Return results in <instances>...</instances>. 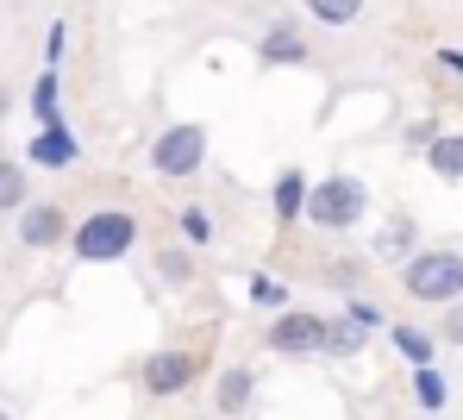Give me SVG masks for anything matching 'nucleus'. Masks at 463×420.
Listing matches in <instances>:
<instances>
[{
  "instance_id": "obj_22",
  "label": "nucleus",
  "mask_w": 463,
  "mask_h": 420,
  "mask_svg": "<svg viewBox=\"0 0 463 420\" xmlns=\"http://www.w3.org/2000/svg\"><path fill=\"white\" fill-rule=\"evenodd\" d=\"M364 327H351V320H345V314H338V320H332V351H338V358H345V351H364Z\"/></svg>"
},
{
  "instance_id": "obj_29",
  "label": "nucleus",
  "mask_w": 463,
  "mask_h": 420,
  "mask_svg": "<svg viewBox=\"0 0 463 420\" xmlns=\"http://www.w3.org/2000/svg\"><path fill=\"white\" fill-rule=\"evenodd\" d=\"M6 113H13V94H6V82H0V119H6Z\"/></svg>"
},
{
  "instance_id": "obj_11",
  "label": "nucleus",
  "mask_w": 463,
  "mask_h": 420,
  "mask_svg": "<svg viewBox=\"0 0 463 420\" xmlns=\"http://www.w3.org/2000/svg\"><path fill=\"white\" fill-rule=\"evenodd\" d=\"M257 57H263V63H307V44H301V32L282 19V25H269V32H263Z\"/></svg>"
},
{
  "instance_id": "obj_6",
  "label": "nucleus",
  "mask_w": 463,
  "mask_h": 420,
  "mask_svg": "<svg viewBox=\"0 0 463 420\" xmlns=\"http://www.w3.org/2000/svg\"><path fill=\"white\" fill-rule=\"evenodd\" d=\"M207 364L194 358V351H182V345H163V351H151L145 358V370H138V383H145V396H156V402H169V396H182L194 377H201Z\"/></svg>"
},
{
  "instance_id": "obj_10",
  "label": "nucleus",
  "mask_w": 463,
  "mask_h": 420,
  "mask_svg": "<svg viewBox=\"0 0 463 420\" xmlns=\"http://www.w3.org/2000/svg\"><path fill=\"white\" fill-rule=\"evenodd\" d=\"M250 396H257V370H250V364H226V370H220V389H213L220 415H244Z\"/></svg>"
},
{
  "instance_id": "obj_13",
  "label": "nucleus",
  "mask_w": 463,
  "mask_h": 420,
  "mask_svg": "<svg viewBox=\"0 0 463 420\" xmlns=\"http://www.w3.org/2000/svg\"><path fill=\"white\" fill-rule=\"evenodd\" d=\"M25 207H32V169L0 158V214H25Z\"/></svg>"
},
{
  "instance_id": "obj_30",
  "label": "nucleus",
  "mask_w": 463,
  "mask_h": 420,
  "mask_svg": "<svg viewBox=\"0 0 463 420\" xmlns=\"http://www.w3.org/2000/svg\"><path fill=\"white\" fill-rule=\"evenodd\" d=\"M0 420H6V415H0Z\"/></svg>"
},
{
  "instance_id": "obj_18",
  "label": "nucleus",
  "mask_w": 463,
  "mask_h": 420,
  "mask_svg": "<svg viewBox=\"0 0 463 420\" xmlns=\"http://www.w3.org/2000/svg\"><path fill=\"white\" fill-rule=\"evenodd\" d=\"M175 220H182V239H188V245H213V233H220V226H213V214H207L201 201H188Z\"/></svg>"
},
{
  "instance_id": "obj_26",
  "label": "nucleus",
  "mask_w": 463,
  "mask_h": 420,
  "mask_svg": "<svg viewBox=\"0 0 463 420\" xmlns=\"http://www.w3.org/2000/svg\"><path fill=\"white\" fill-rule=\"evenodd\" d=\"M326 276H332L338 289H357V276H364V263H357V257H338V263H332Z\"/></svg>"
},
{
  "instance_id": "obj_21",
  "label": "nucleus",
  "mask_w": 463,
  "mask_h": 420,
  "mask_svg": "<svg viewBox=\"0 0 463 420\" xmlns=\"http://www.w3.org/2000/svg\"><path fill=\"white\" fill-rule=\"evenodd\" d=\"M345 320H351V327H364V333H383V327H388L383 308H376V301H357V295L345 301Z\"/></svg>"
},
{
  "instance_id": "obj_3",
  "label": "nucleus",
  "mask_w": 463,
  "mask_h": 420,
  "mask_svg": "<svg viewBox=\"0 0 463 420\" xmlns=\"http://www.w3.org/2000/svg\"><path fill=\"white\" fill-rule=\"evenodd\" d=\"M401 289L413 301H432V308H458L463 301V252H420L401 263Z\"/></svg>"
},
{
  "instance_id": "obj_28",
  "label": "nucleus",
  "mask_w": 463,
  "mask_h": 420,
  "mask_svg": "<svg viewBox=\"0 0 463 420\" xmlns=\"http://www.w3.org/2000/svg\"><path fill=\"white\" fill-rule=\"evenodd\" d=\"M451 339H458V345H463V308H458V314H451Z\"/></svg>"
},
{
  "instance_id": "obj_17",
  "label": "nucleus",
  "mask_w": 463,
  "mask_h": 420,
  "mask_svg": "<svg viewBox=\"0 0 463 420\" xmlns=\"http://www.w3.org/2000/svg\"><path fill=\"white\" fill-rule=\"evenodd\" d=\"M388 339H394V351H401V358H407L413 370H420V364H432V339L420 333V327H407V320H394V327H388Z\"/></svg>"
},
{
  "instance_id": "obj_16",
  "label": "nucleus",
  "mask_w": 463,
  "mask_h": 420,
  "mask_svg": "<svg viewBox=\"0 0 463 420\" xmlns=\"http://www.w3.org/2000/svg\"><path fill=\"white\" fill-rule=\"evenodd\" d=\"M156 276H163V289H188L194 282V257L182 252V245H163L156 252Z\"/></svg>"
},
{
  "instance_id": "obj_5",
  "label": "nucleus",
  "mask_w": 463,
  "mask_h": 420,
  "mask_svg": "<svg viewBox=\"0 0 463 420\" xmlns=\"http://www.w3.org/2000/svg\"><path fill=\"white\" fill-rule=\"evenodd\" d=\"M269 351L276 358H319V351H332V320L301 314V308H282L269 320Z\"/></svg>"
},
{
  "instance_id": "obj_2",
  "label": "nucleus",
  "mask_w": 463,
  "mask_h": 420,
  "mask_svg": "<svg viewBox=\"0 0 463 420\" xmlns=\"http://www.w3.org/2000/svg\"><path fill=\"white\" fill-rule=\"evenodd\" d=\"M370 214V188L357 182V176H345V169H332V176H319L307 195V220L319 233H351L357 220Z\"/></svg>"
},
{
  "instance_id": "obj_8",
  "label": "nucleus",
  "mask_w": 463,
  "mask_h": 420,
  "mask_svg": "<svg viewBox=\"0 0 463 420\" xmlns=\"http://www.w3.org/2000/svg\"><path fill=\"white\" fill-rule=\"evenodd\" d=\"M76 158H81V145H76L70 126H44V132H32V145H25V164H38V169H70Z\"/></svg>"
},
{
  "instance_id": "obj_25",
  "label": "nucleus",
  "mask_w": 463,
  "mask_h": 420,
  "mask_svg": "<svg viewBox=\"0 0 463 420\" xmlns=\"http://www.w3.org/2000/svg\"><path fill=\"white\" fill-rule=\"evenodd\" d=\"M63 44H70V25L57 19V25H51V38H44V70H57V63H63Z\"/></svg>"
},
{
  "instance_id": "obj_19",
  "label": "nucleus",
  "mask_w": 463,
  "mask_h": 420,
  "mask_svg": "<svg viewBox=\"0 0 463 420\" xmlns=\"http://www.w3.org/2000/svg\"><path fill=\"white\" fill-rule=\"evenodd\" d=\"M413 402H420L426 415H439V408H445V377H439L432 364H420V370H413Z\"/></svg>"
},
{
  "instance_id": "obj_20",
  "label": "nucleus",
  "mask_w": 463,
  "mask_h": 420,
  "mask_svg": "<svg viewBox=\"0 0 463 420\" xmlns=\"http://www.w3.org/2000/svg\"><path fill=\"white\" fill-rule=\"evenodd\" d=\"M307 13L319 25H357L364 19V0H307Z\"/></svg>"
},
{
  "instance_id": "obj_23",
  "label": "nucleus",
  "mask_w": 463,
  "mask_h": 420,
  "mask_svg": "<svg viewBox=\"0 0 463 420\" xmlns=\"http://www.w3.org/2000/svg\"><path fill=\"white\" fill-rule=\"evenodd\" d=\"M439 138H445V132H439V119H413V126H407V145H413V151H432Z\"/></svg>"
},
{
  "instance_id": "obj_24",
  "label": "nucleus",
  "mask_w": 463,
  "mask_h": 420,
  "mask_svg": "<svg viewBox=\"0 0 463 420\" xmlns=\"http://www.w3.org/2000/svg\"><path fill=\"white\" fill-rule=\"evenodd\" d=\"M250 301L257 308H282V282L276 276H250Z\"/></svg>"
},
{
  "instance_id": "obj_27",
  "label": "nucleus",
  "mask_w": 463,
  "mask_h": 420,
  "mask_svg": "<svg viewBox=\"0 0 463 420\" xmlns=\"http://www.w3.org/2000/svg\"><path fill=\"white\" fill-rule=\"evenodd\" d=\"M439 70H458L463 76V51H439Z\"/></svg>"
},
{
  "instance_id": "obj_7",
  "label": "nucleus",
  "mask_w": 463,
  "mask_h": 420,
  "mask_svg": "<svg viewBox=\"0 0 463 420\" xmlns=\"http://www.w3.org/2000/svg\"><path fill=\"white\" fill-rule=\"evenodd\" d=\"M76 239V220L57 207V201H32L25 214H19V245L25 252H57V245H70Z\"/></svg>"
},
{
  "instance_id": "obj_12",
  "label": "nucleus",
  "mask_w": 463,
  "mask_h": 420,
  "mask_svg": "<svg viewBox=\"0 0 463 420\" xmlns=\"http://www.w3.org/2000/svg\"><path fill=\"white\" fill-rule=\"evenodd\" d=\"M63 82H57V70H38V82H32V119H38V132L44 126H63Z\"/></svg>"
},
{
  "instance_id": "obj_15",
  "label": "nucleus",
  "mask_w": 463,
  "mask_h": 420,
  "mask_svg": "<svg viewBox=\"0 0 463 420\" xmlns=\"http://www.w3.org/2000/svg\"><path fill=\"white\" fill-rule=\"evenodd\" d=\"M426 164H432V176H445V182H463V132H445L426 151Z\"/></svg>"
},
{
  "instance_id": "obj_4",
  "label": "nucleus",
  "mask_w": 463,
  "mask_h": 420,
  "mask_svg": "<svg viewBox=\"0 0 463 420\" xmlns=\"http://www.w3.org/2000/svg\"><path fill=\"white\" fill-rule=\"evenodd\" d=\"M151 169L169 176V182H188L207 169V126L201 119H169L151 138Z\"/></svg>"
},
{
  "instance_id": "obj_9",
  "label": "nucleus",
  "mask_w": 463,
  "mask_h": 420,
  "mask_svg": "<svg viewBox=\"0 0 463 420\" xmlns=\"http://www.w3.org/2000/svg\"><path fill=\"white\" fill-rule=\"evenodd\" d=\"M307 169H282L276 188H269V207H276V226H301L307 220Z\"/></svg>"
},
{
  "instance_id": "obj_1",
  "label": "nucleus",
  "mask_w": 463,
  "mask_h": 420,
  "mask_svg": "<svg viewBox=\"0 0 463 420\" xmlns=\"http://www.w3.org/2000/svg\"><path fill=\"white\" fill-rule=\"evenodd\" d=\"M132 245H138V214H126V207H94V214H81L76 239H70V252H76L81 263H119Z\"/></svg>"
},
{
  "instance_id": "obj_14",
  "label": "nucleus",
  "mask_w": 463,
  "mask_h": 420,
  "mask_svg": "<svg viewBox=\"0 0 463 420\" xmlns=\"http://www.w3.org/2000/svg\"><path fill=\"white\" fill-rule=\"evenodd\" d=\"M413 245H420V220H407V214L388 220L383 233H376V252H383V257H420Z\"/></svg>"
}]
</instances>
